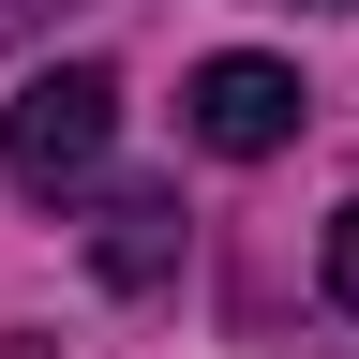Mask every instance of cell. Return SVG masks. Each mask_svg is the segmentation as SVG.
Masks as SVG:
<instances>
[{"instance_id": "7a4b0ae2", "label": "cell", "mask_w": 359, "mask_h": 359, "mask_svg": "<svg viewBox=\"0 0 359 359\" xmlns=\"http://www.w3.org/2000/svg\"><path fill=\"white\" fill-rule=\"evenodd\" d=\"M180 120H195V150H224V165H269V150L299 135V75H285V60H195Z\"/></svg>"}, {"instance_id": "277c9868", "label": "cell", "mask_w": 359, "mask_h": 359, "mask_svg": "<svg viewBox=\"0 0 359 359\" xmlns=\"http://www.w3.org/2000/svg\"><path fill=\"white\" fill-rule=\"evenodd\" d=\"M314 269H330V299H344V314H359V195H344V210H330V255H314Z\"/></svg>"}, {"instance_id": "6da1fadb", "label": "cell", "mask_w": 359, "mask_h": 359, "mask_svg": "<svg viewBox=\"0 0 359 359\" xmlns=\"http://www.w3.org/2000/svg\"><path fill=\"white\" fill-rule=\"evenodd\" d=\"M105 135H120V75L105 60H60V75H30L15 105H0V165H15L30 195H60V180L105 165Z\"/></svg>"}, {"instance_id": "5b68a950", "label": "cell", "mask_w": 359, "mask_h": 359, "mask_svg": "<svg viewBox=\"0 0 359 359\" xmlns=\"http://www.w3.org/2000/svg\"><path fill=\"white\" fill-rule=\"evenodd\" d=\"M285 15H344V0H285Z\"/></svg>"}, {"instance_id": "3957f363", "label": "cell", "mask_w": 359, "mask_h": 359, "mask_svg": "<svg viewBox=\"0 0 359 359\" xmlns=\"http://www.w3.org/2000/svg\"><path fill=\"white\" fill-rule=\"evenodd\" d=\"M90 269H105V285H165V269H180V195H105Z\"/></svg>"}]
</instances>
